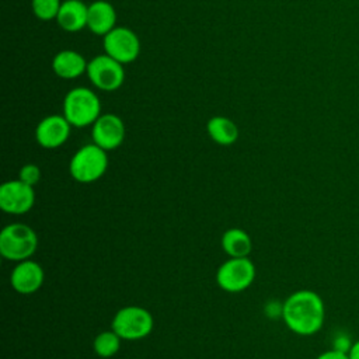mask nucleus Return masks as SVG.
I'll return each instance as SVG.
<instances>
[{"instance_id": "1", "label": "nucleus", "mask_w": 359, "mask_h": 359, "mask_svg": "<svg viewBox=\"0 0 359 359\" xmlns=\"http://www.w3.org/2000/svg\"><path fill=\"white\" fill-rule=\"evenodd\" d=\"M282 320L297 335L310 337L317 334L325 320V306L321 296L309 289L293 292L283 302Z\"/></svg>"}, {"instance_id": "2", "label": "nucleus", "mask_w": 359, "mask_h": 359, "mask_svg": "<svg viewBox=\"0 0 359 359\" xmlns=\"http://www.w3.org/2000/svg\"><path fill=\"white\" fill-rule=\"evenodd\" d=\"M101 115L98 95L87 87L72 88L63 100V116L74 128L93 125Z\"/></svg>"}, {"instance_id": "3", "label": "nucleus", "mask_w": 359, "mask_h": 359, "mask_svg": "<svg viewBox=\"0 0 359 359\" xmlns=\"http://www.w3.org/2000/svg\"><path fill=\"white\" fill-rule=\"evenodd\" d=\"M38 237L34 229L24 223H11L0 233V254L14 262L29 259L36 251Z\"/></svg>"}, {"instance_id": "4", "label": "nucleus", "mask_w": 359, "mask_h": 359, "mask_svg": "<svg viewBox=\"0 0 359 359\" xmlns=\"http://www.w3.org/2000/svg\"><path fill=\"white\" fill-rule=\"evenodd\" d=\"M108 168L107 150L95 143L84 144L72 157L69 164L70 175L81 184H90L100 180Z\"/></svg>"}, {"instance_id": "5", "label": "nucleus", "mask_w": 359, "mask_h": 359, "mask_svg": "<svg viewBox=\"0 0 359 359\" xmlns=\"http://www.w3.org/2000/svg\"><path fill=\"white\" fill-rule=\"evenodd\" d=\"M151 314L140 306L119 309L111 323V328L126 341H136L147 337L153 330Z\"/></svg>"}, {"instance_id": "6", "label": "nucleus", "mask_w": 359, "mask_h": 359, "mask_svg": "<svg viewBox=\"0 0 359 359\" xmlns=\"http://www.w3.org/2000/svg\"><path fill=\"white\" fill-rule=\"evenodd\" d=\"M255 278V266L248 257H230L217 272L216 282L224 292L238 293L251 286Z\"/></svg>"}, {"instance_id": "7", "label": "nucleus", "mask_w": 359, "mask_h": 359, "mask_svg": "<svg viewBox=\"0 0 359 359\" xmlns=\"http://www.w3.org/2000/svg\"><path fill=\"white\" fill-rule=\"evenodd\" d=\"M87 76L90 81L101 91H115L125 80L122 63L112 59L107 53L94 56L87 65Z\"/></svg>"}, {"instance_id": "8", "label": "nucleus", "mask_w": 359, "mask_h": 359, "mask_svg": "<svg viewBox=\"0 0 359 359\" xmlns=\"http://www.w3.org/2000/svg\"><path fill=\"white\" fill-rule=\"evenodd\" d=\"M104 50L112 59L126 65L137 59L140 53V41L130 28L115 27L104 35Z\"/></svg>"}, {"instance_id": "9", "label": "nucleus", "mask_w": 359, "mask_h": 359, "mask_svg": "<svg viewBox=\"0 0 359 359\" xmlns=\"http://www.w3.org/2000/svg\"><path fill=\"white\" fill-rule=\"evenodd\" d=\"M35 203L34 187L21 180H10L0 187V208L10 215H24Z\"/></svg>"}, {"instance_id": "10", "label": "nucleus", "mask_w": 359, "mask_h": 359, "mask_svg": "<svg viewBox=\"0 0 359 359\" xmlns=\"http://www.w3.org/2000/svg\"><path fill=\"white\" fill-rule=\"evenodd\" d=\"M93 143L109 151L118 149L125 139V123L115 114H101L93 123Z\"/></svg>"}, {"instance_id": "11", "label": "nucleus", "mask_w": 359, "mask_h": 359, "mask_svg": "<svg viewBox=\"0 0 359 359\" xmlns=\"http://www.w3.org/2000/svg\"><path fill=\"white\" fill-rule=\"evenodd\" d=\"M72 125L63 115L45 116L35 129V139L43 149H57L70 136Z\"/></svg>"}, {"instance_id": "12", "label": "nucleus", "mask_w": 359, "mask_h": 359, "mask_svg": "<svg viewBox=\"0 0 359 359\" xmlns=\"http://www.w3.org/2000/svg\"><path fill=\"white\" fill-rule=\"evenodd\" d=\"M43 279L45 273L42 266L32 259L17 262L10 275L13 289L21 294H31L36 292L42 286Z\"/></svg>"}, {"instance_id": "13", "label": "nucleus", "mask_w": 359, "mask_h": 359, "mask_svg": "<svg viewBox=\"0 0 359 359\" xmlns=\"http://www.w3.org/2000/svg\"><path fill=\"white\" fill-rule=\"evenodd\" d=\"M115 24H116V11L109 1L95 0L88 6L87 28L93 34L98 36H104L111 29L115 28Z\"/></svg>"}, {"instance_id": "14", "label": "nucleus", "mask_w": 359, "mask_h": 359, "mask_svg": "<svg viewBox=\"0 0 359 359\" xmlns=\"http://www.w3.org/2000/svg\"><path fill=\"white\" fill-rule=\"evenodd\" d=\"M88 62L76 50L65 49L57 52L52 59L53 73L65 80H73L87 72Z\"/></svg>"}, {"instance_id": "15", "label": "nucleus", "mask_w": 359, "mask_h": 359, "mask_svg": "<svg viewBox=\"0 0 359 359\" xmlns=\"http://www.w3.org/2000/svg\"><path fill=\"white\" fill-rule=\"evenodd\" d=\"M88 6L81 0H66L62 3L56 21L67 32H77L87 27Z\"/></svg>"}, {"instance_id": "16", "label": "nucleus", "mask_w": 359, "mask_h": 359, "mask_svg": "<svg viewBox=\"0 0 359 359\" xmlns=\"http://www.w3.org/2000/svg\"><path fill=\"white\" fill-rule=\"evenodd\" d=\"M206 130L209 137L222 146H230L238 139V128L237 125L226 116L217 115L208 121Z\"/></svg>"}, {"instance_id": "17", "label": "nucleus", "mask_w": 359, "mask_h": 359, "mask_svg": "<svg viewBox=\"0 0 359 359\" xmlns=\"http://www.w3.org/2000/svg\"><path fill=\"white\" fill-rule=\"evenodd\" d=\"M222 248L229 257H248L252 248L250 236L241 229H229L222 236Z\"/></svg>"}, {"instance_id": "18", "label": "nucleus", "mask_w": 359, "mask_h": 359, "mask_svg": "<svg viewBox=\"0 0 359 359\" xmlns=\"http://www.w3.org/2000/svg\"><path fill=\"white\" fill-rule=\"evenodd\" d=\"M121 337L111 328V331H102L94 338V352L100 358H112L121 348Z\"/></svg>"}, {"instance_id": "19", "label": "nucleus", "mask_w": 359, "mask_h": 359, "mask_svg": "<svg viewBox=\"0 0 359 359\" xmlns=\"http://www.w3.org/2000/svg\"><path fill=\"white\" fill-rule=\"evenodd\" d=\"M60 0H32L31 7L36 18L42 21H49L57 17L60 10Z\"/></svg>"}, {"instance_id": "20", "label": "nucleus", "mask_w": 359, "mask_h": 359, "mask_svg": "<svg viewBox=\"0 0 359 359\" xmlns=\"http://www.w3.org/2000/svg\"><path fill=\"white\" fill-rule=\"evenodd\" d=\"M18 180H21L22 182L34 187L38 184V181L41 180V170L38 165L35 164H25L20 168L18 172Z\"/></svg>"}, {"instance_id": "21", "label": "nucleus", "mask_w": 359, "mask_h": 359, "mask_svg": "<svg viewBox=\"0 0 359 359\" xmlns=\"http://www.w3.org/2000/svg\"><path fill=\"white\" fill-rule=\"evenodd\" d=\"M353 342H355V341H352V339H351L349 334H346V332L341 331V332H338V334H335V335H334V338H332V346H331V348H332V349H335V351H339V352H345V353H348V352L351 351V348H352Z\"/></svg>"}, {"instance_id": "22", "label": "nucleus", "mask_w": 359, "mask_h": 359, "mask_svg": "<svg viewBox=\"0 0 359 359\" xmlns=\"http://www.w3.org/2000/svg\"><path fill=\"white\" fill-rule=\"evenodd\" d=\"M316 359H349V356L345 352H339V351H335L331 348L328 351L321 352Z\"/></svg>"}, {"instance_id": "23", "label": "nucleus", "mask_w": 359, "mask_h": 359, "mask_svg": "<svg viewBox=\"0 0 359 359\" xmlns=\"http://www.w3.org/2000/svg\"><path fill=\"white\" fill-rule=\"evenodd\" d=\"M348 356L349 359H359V339L353 342L351 351L348 352Z\"/></svg>"}]
</instances>
